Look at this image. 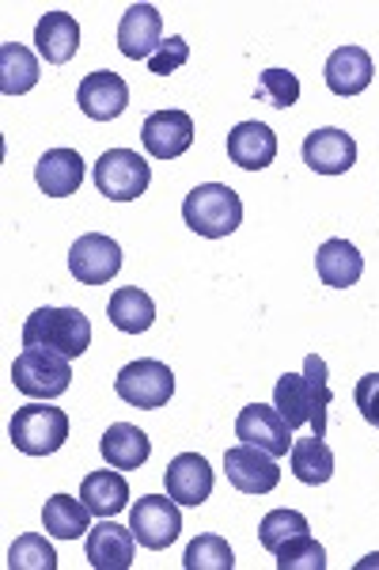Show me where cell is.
Returning <instances> with one entry per match:
<instances>
[{"label":"cell","mask_w":379,"mask_h":570,"mask_svg":"<svg viewBox=\"0 0 379 570\" xmlns=\"http://www.w3.org/2000/svg\"><path fill=\"white\" fill-rule=\"evenodd\" d=\"M258 96L277 110H289L300 99V80L289 69H266L262 80H258Z\"/></svg>","instance_id":"d6a6232c"},{"label":"cell","mask_w":379,"mask_h":570,"mask_svg":"<svg viewBox=\"0 0 379 570\" xmlns=\"http://www.w3.org/2000/svg\"><path fill=\"white\" fill-rule=\"evenodd\" d=\"M182 567L187 570H232L236 556H232V548H228L225 537H217V532H201V537L187 548V556H182Z\"/></svg>","instance_id":"f546056e"},{"label":"cell","mask_w":379,"mask_h":570,"mask_svg":"<svg viewBox=\"0 0 379 570\" xmlns=\"http://www.w3.org/2000/svg\"><path fill=\"white\" fill-rule=\"evenodd\" d=\"M69 271L80 285H107L118 271H122V247L103 233L80 236L69 252Z\"/></svg>","instance_id":"9c48e42d"},{"label":"cell","mask_w":379,"mask_h":570,"mask_svg":"<svg viewBox=\"0 0 379 570\" xmlns=\"http://www.w3.org/2000/svg\"><path fill=\"white\" fill-rule=\"evenodd\" d=\"M160 46H163L160 8L129 4L122 23H118V50H122L129 61H144V58H152Z\"/></svg>","instance_id":"9a60e30c"},{"label":"cell","mask_w":379,"mask_h":570,"mask_svg":"<svg viewBox=\"0 0 379 570\" xmlns=\"http://www.w3.org/2000/svg\"><path fill=\"white\" fill-rule=\"evenodd\" d=\"M77 104L91 122H114V118L129 107V85L110 69L88 72L77 88Z\"/></svg>","instance_id":"4fadbf2b"},{"label":"cell","mask_w":379,"mask_h":570,"mask_svg":"<svg viewBox=\"0 0 379 570\" xmlns=\"http://www.w3.org/2000/svg\"><path fill=\"white\" fill-rule=\"evenodd\" d=\"M8 570H58V551L39 532H23L8 548Z\"/></svg>","instance_id":"f1b7e54d"},{"label":"cell","mask_w":379,"mask_h":570,"mask_svg":"<svg viewBox=\"0 0 379 570\" xmlns=\"http://www.w3.org/2000/svg\"><path fill=\"white\" fill-rule=\"evenodd\" d=\"M327 567V551L319 540H311V532L292 537L289 544L277 548V570H322Z\"/></svg>","instance_id":"1f68e13d"},{"label":"cell","mask_w":379,"mask_h":570,"mask_svg":"<svg viewBox=\"0 0 379 570\" xmlns=\"http://www.w3.org/2000/svg\"><path fill=\"white\" fill-rule=\"evenodd\" d=\"M129 529H133L137 544L148 551L171 548L182 532L179 502H174L171 494H144V499H137V505L129 510Z\"/></svg>","instance_id":"ba28073f"},{"label":"cell","mask_w":379,"mask_h":570,"mask_svg":"<svg viewBox=\"0 0 379 570\" xmlns=\"http://www.w3.org/2000/svg\"><path fill=\"white\" fill-rule=\"evenodd\" d=\"M107 316H110V324L118 331H126V335H144V331L156 324V301L148 297L144 289H137V285H126V289H114V297H110V305H107Z\"/></svg>","instance_id":"d4e9b609"},{"label":"cell","mask_w":379,"mask_h":570,"mask_svg":"<svg viewBox=\"0 0 379 570\" xmlns=\"http://www.w3.org/2000/svg\"><path fill=\"white\" fill-rule=\"evenodd\" d=\"M163 480H168V494L179 505H201L212 494L217 475H212V468L201 453H182L168 464Z\"/></svg>","instance_id":"e0dca14e"},{"label":"cell","mask_w":379,"mask_h":570,"mask_svg":"<svg viewBox=\"0 0 379 570\" xmlns=\"http://www.w3.org/2000/svg\"><path fill=\"white\" fill-rule=\"evenodd\" d=\"M8 438L23 456H50L69 441V415L50 403H27L8 422Z\"/></svg>","instance_id":"277c9868"},{"label":"cell","mask_w":379,"mask_h":570,"mask_svg":"<svg viewBox=\"0 0 379 570\" xmlns=\"http://www.w3.org/2000/svg\"><path fill=\"white\" fill-rule=\"evenodd\" d=\"M133 529H122L103 518L88 532V563L96 570H129L133 567Z\"/></svg>","instance_id":"ac0fdd59"},{"label":"cell","mask_w":379,"mask_h":570,"mask_svg":"<svg viewBox=\"0 0 379 570\" xmlns=\"http://www.w3.org/2000/svg\"><path fill=\"white\" fill-rule=\"evenodd\" d=\"M141 141L152 160H179L193 145V118L187 110H156L144 118Z\"/></svg>","instance_id":"7c38bea8"},{"label":"cell","mask_w":379,"mask_h":570,"mask_svg":"<svg viewBox=\"0 0 379 570\" xmlns=\"http://www.w3.org/2000/svg\"><path fill=\"white\" fill-rule=\"evenodd\" d=\"M225 472L228 483L236 487L239 494H270L277 483H281V468H277V456H270L266 449L255 445H232L225 453Z\"/></svg>","instance_id":"8fae6325"},{"label":"cell","mask_w":379,"mask_h":570,"mask_svg":"<svg viewBox=\"0 0 379 570\" xmlns=\"http://www.w3.org/2000/svg\"><path fill=\"white\" fill-rule=\"evenodd\" d=\"M34 85H39V58L20 42L0 46V91L4 96H27Z\"/></svg>","instance_id":"83f0119b"},{"label":"cell","mask_w":379,"mask_h":570,"mask_svg":"<svg viewBox=\"0 0 379 570\" xmlns=\"http://www.w3.org/2000/svg\"><path fill=\"white\" fill-rule=\"evenodd\" d=\"M34 46L50 66H64L80 50V23L72 12H46L34 27Z\"/></svg>","instance_id":"44dd1931"},{"label":"cell","mask_w":379,"mask_h":570,"mask_svg":"<svg viewBox=\"0 0 379 570\" xmlns=\"http://www.w3.org/2000/svg\"><path fill=\"white\" fill-rule=\"evenodd\" d=\"M80 499H84V505L96 513V518H114V513H122L129 505V483H126L122 468H118V472L103 468V472L84 475Z\"/></svg>","instance_id":"cb8c5ba5"},{"label":"cell","mask_w":379,"mask_h":570,"mask_svg":"<svg viewBox=\"0 0 379 570\" xmlns=\"http://www.w3.org/2000/svg\"><path fill=\"white\" fill-rule=\"evenodd\" d=\"M99 449H103V461L110 468H122V472H137V468L152 456V441H148V434L137 426H129V422H114V426L103 434V441H99Z\"/></svg>","instance_id":"603a6c76"},{"label":"cell","mask_w":379,"mask_h":570,"mask_svg":"<svg viewBox=\"0 0 379 570\" xmlns=\"http://www.w3.org/2000/svg\"><path fill=\"white\" fill-rule=\"evenodd\" d=\"M12 384L31 400H58L72 384V365L46 346H23V354L12 362Z\"/></svg>","instance_id":"5b68a950"},{"label":"cell","mask_w":379,"mask_h":570,"mask_svg":"<svg viewBox=\"0 0 379 570\" xmlns=\"http://www.w3.org/2000/svg\"><path fill=\"white\" fill-rule=\"evenodd\" d=\"M289 468L300 483L319 487L335 475V453H330L327 441L316 438V434L300 438V441H292V449H289Z\"/></svg>","instance_id":"4316f807"},{"label":"cell","mask_w":379,"mask_h":570,"mask_svg":"<svg viewBox=\"0 0 379 570\" xmlns=\"http://www.w3.org/2000/svg\"><path fill=\"white\" fill-rule=\"evenodd\" d=\"M308 532V518L296 510H270L262 518V525H258V544H262L266 551H273L281 544H289L292 537H303Z\"/></svg>","instance_id":"4dcf8cb0"},{"label":"cell","mask_w":379,"mask_h":570,"mask_svg":"<svg viewBox=\"0 0 379 570\" xmlns=\"http://www.w3.org/2000/svg\"><path fill=\"white\" fill-rule=\"evenodd\" d=\"M34 183L42 187V195L50 198H69L84 183V156L77 149H50L42 153V160L34 164Z\"/></svg>","instance_id":"d6986e66"},{"label":"cell","mask_w":379,"mask_h":570,"mask_svg":"<svg viewBox=\"0 0 379 570\" xmlns=\"http://www.w3.org/2000/svg\"><path fill=\"white\" fill-rule=\"evenodd\" d=\"M330 400H335V392H330V384H327V362H322L319 354H308L303 373H285L281 381L273 384V407L281 411V419L289 422L292 430H300L303 422H308L316 438L327 434Z\"/></svg>","instance_id":"6da1fadb"},{"label":"cell","mask_w":379,"mask_h":570,"mask_svg":"<svg viewBox=\"0 0 379 570\" xmlns=\"http://www.w3.org/2000/svg\"><path fill=\"white\" fill-rule=\"evenodd\" d=\"M277 156V134L262 122H239L228 134V160L239 164L243 171L270 168Z\"/></svg>","instance_id":"ffe728a7"},{"label":"cell","mask_w":379,"mask_h":570,"mask_svg":"<svg viewBox=\"0 0 379 570\" xmlns=\"http://www.w3.org/2000/svg\"><path fill=\"white\" fill-rule=\"evenodd\" d=\"M114 392L129 407H141V411L168 407V400L174 395V373L163 362H156V357H141V362H129L114 376Z\"/></svg>","instance_id":"8992f818"},{"label":"cell","mask_w":379,"mask_h":570,"mask_svg":"<svg viewBox=\"0 0 379 570\" xmlns=\"http://www.w3.org/2000/svg\"><path fill=\"white\" fill-rule=\"evenodd\" d=\"M353 400L360 407V415H365V422H372V426H379V373H365L357 381L353 389Z\"/></svg>","instance_id":"e575fe53"},{"label":"cell","mask_w":379,"mask_h":570,"mask_svg":"<svg viewBox=\"0 0 379 570\" xmlns=\"http://www.w3.org/2000/svg\"><path fill=\"white\" fill-rule=\"evenodd\" d=\"M182 220L206 240H225L243 225V198L225 183H201L182 202Z\"/></svg>","instance_id":"7a4b0ae2"},{"label":"cell","mask_w":379,"mask_h":570,"mask_svg":"<svg viewBox=\"0 0 379 570\" xmlns=\"http://www.w3.org/2000/svg\"><path fill=\"white\" fill-rule=\"evenodd\" d=\"M91 510L84 505V499H72V494H53L46 499V510H42V525L50 532L53 540H77V537H88L91 532Z\"/></svg>","instance_id":"484cf974"},{"label":"cell","mask_w":379,"mask_h":570,"mask_svg":"<svg viewBox=\"0 0 379 570\" xmlns=\"http://www.w3.org/2000/svg\"><path fill=\"white\" fill-rule=\"evenodd\" d=\"M23 346H46L72 362L91 346V320L80 308H39L23 324Z\"/></svg>","instance_id":"3957f363"},{"label":"cell","mask_w":379,"mask_h":570,"mask_svg":"<svg viewBox=\"0 0 379 570\" xmlns=\"http://www.w3.org/2000/svg\"><path fill=\"white\" fill-rule=\"evenodd\" d=\"M152 183V168L141 153L133 149H107L96 160V187L110 202H133L141 198Z\"/></svg>","instance_id":"52a82bcc"},{"label":"cell","mask_w":379,"mask_h":570,"mask_svg":"<svg viewBox=\"0 0 379 570\" xmlns=\"http://www.w3.org/2000/svg\"><path fill=\"white\" fill-rule=\"evenodd\" d=\"M303 164L319 176H346L357 164V141L338 126L311 130L308 141H303Z\"/></svg>","instance_id":"5bb4252c"},{"label":"cell","mask_w":379,"mask_h":570,"mask_svg":"<svg viewBox=\"0 0 379 570\" xmlns=\"http://www.w3.org/2000/svg\"><path fill=\"white\" fill-rule=\"evenodd\" d=\"M190 61V42L187 39H179V35H171L168 42L160 46V50L148 58V69L156 72V77H168V72L174 69H182Z\"/></svg>","instance_id":"836d02e7"},{"label":"cell","mask_w":379,"mask_h":570,"mask_svg":"<svg viewBox=\"0 0 379 570\" xmlns=\"http://www.w3.org/2000/svg\"><path fill=\"white\" fill-rule=\"evenodd\" d=\"M372 77H376V66H372V58H368V50H360V46H338L327 58V69H322L327 88L341 99L360 96V91L372 85Z\"/></svg>","instance_id":"2e32d148"},{"label":"cell","mask_w":379,"mask_h":570,"mask_svg":"<svg viewBox=\"0 0 379 570\" xmlns=\"http://www.w3.org/2000/svg\"><path fill=\"white\" fill-rule=\"evenodd\" d=\"M316 271L322 285H330V289H349L365 274V255L349 240H327L316 252Z\"/></svg>","instance_id":"7402d4cb"},{"label":"cell","mask_w":379,"mask_h":570,"mask_svg":"<svg viewBox=\"0 0 379 570\" xmlns=\"http://www.w3.org/2000/svg\"><path fill=\"white\" fill-rule=\"evenodd\" d=\"M236 438L243 445L266 449L270 456H289L292 449V426L281 419L277 407H266V403H247L236 419Z\"/></svg>","instance_id":"30bf717a"}]
</instances>
